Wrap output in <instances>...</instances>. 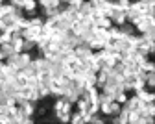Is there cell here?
<instances>
[{
	"label": "cell",
	"instance_id": "6da1fadb",
	"mask_svg": "<svg viewBox=\"0 0 155 124\" xmlns=\"http://www.w3.org/2000/svg\"><path fill=\"white\" fill-rule=\"evenodd\" d=\"M18 72H21V74H24L26 78H31V76H37V72H39V71H37V67H35L33 63H28L26 67H22V69L18 71Z\"/></svg>",
	"mask_w": 155,
	"mask_h": 124
},
{
	"label": "cell",
	"instance_id": "7a4b0ae2",
	"mask_svg": "<svg viewBox=\"0 0 155 124\" xmlns=\"http://www.w3.org/2000/svg\"><path fill=\"white\" fill-rule=\"evenodd\" d=\"M118 28H120L122 35H135V33H137V30H135V26H133L131 22H127V20H126L124 24H120Z\"/></svg>",
	"mask_w": 155,
	"mask_h": 124
},
{
	"label": "cell",
	"instance_id": "3957f363",
	"mask_svg": "<svg viewBox=\"0 0 155 124\" xmlns=\"http://www.w3.org/2000/svg\"><path fill=\"white\" fill-rule=\"evenodd\" d=\"M140 119H142V115L139 111H129L127 113V124H140Z\"/></svg>",
	"mask_w": 155,
	"mask_h": 124
},
{
	"label": "cell",
	"instance_id": "277c9868",
	"mask_svg": "<svg viewBox=\"0 0 155 124\" xmlns=\"http://www.w3.org/2000/svg\"><path fill=\"white\" fill-rule=\"evenodd\" d=\"M94 24L98 26V28H105V30L113 26V22H111V19H109V17H100V19L94 22Z\"/></svg>",
	"mask_w": 155,
	"mask_h": 124
},
{
	"label": "cell",
	"instance_id": "5b68a950",
	"mask_svg": "<svg viewBox=\"0 0 155 124\" xmlns=\"http://www.w3.org/2000/svg\"><path fill=\"white\" fill-rule=\"evenodd\" d=\"M22 50L24 52H33L35 50V41L33 39H24L22 41Z\"/></svg>",
	"mask_w": 155,
	"mask_h": 124
},
{
	"label": "cell",
	"instance_id": "8992f818",
	"mask_svg": "<svg viewBox=\"0 0 155 124\" xmlns=\"http://www.w3.org/2000/svg\"><path fill=\"white\" fill-rule=\"evenodd\" d=\"M0 48H2V52H4L6 56H11V54H15V48H13V45H11V43H6V45H0Z\"/></svg>",
	"mask_w": 155,
	"mask_h": 124
},
{
	"label": "cell",
	"instance_id": "52a82bcc",
	"mask_svg": "<svg viewBox=\"0 0 155 124\" xmlns=\"http://www.w3.org/2000/svg\"><path fill=\"white\" fill-rule=\"evenodd\" d=\"M11 43V33L9 32H0V45Z\"/></svg>",
	"mask_w": 155,
	"mask_h": 124
},
{
	"label": "cell",
	"instance_id": "ba28073f",
	"mask_svg": "<svg viewBox=\"0 0 155 124\" xmlns=\"http://www.w3.org/2000/svg\"><path fill=\"white\" fill-rule=\"evenodd\" d=\"M8 2H9V4H13L15 8H22L26 0H8Z\"/></svg>",
	"mask_w": 155,
	"mask_h": 124
},
{
	"label": "cell",
	"instance_id": "9c48e42d",
	"mask_svg": "<svg viewBox=\"0 0 155 124\" xmlns=\"http://www.w3.org/2000/svg\"><path fill=\"white\" fill-rule=\"evenodd\" d=\"M81 2H83V0H68V4H70V6H74V8H80V6H81Z\"/></svg>",
	"mask_w": 155,
	"mask_h": 124
}]
</instances>
